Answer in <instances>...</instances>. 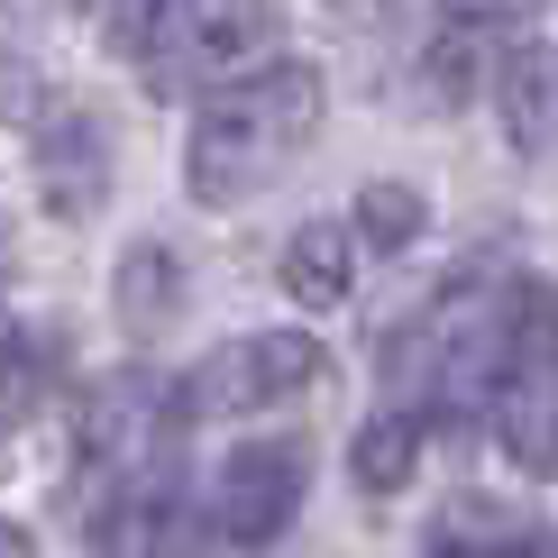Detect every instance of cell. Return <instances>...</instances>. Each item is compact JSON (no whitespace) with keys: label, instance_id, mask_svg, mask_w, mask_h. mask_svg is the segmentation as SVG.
Instances as JSON below:
<instances>
[{"label":"cell","instance_id":"cell-1","mask_svg":"<svg viewBox=\"0 0 558 558\" xmlns=\"http://www.w3.org/2000/svg\"><path fill=\"white\" fill-rule=\"evenodd\" d=\"M312 129H320V74L312 64H257V74L220 83L211 101H202L183 174H193L202 202H247Z\"/></svg>","mask_w":558,"mask_h":558},{"label":"cell","instance_id":"cell-2","mask_svg":"<svg viewBox=\"0 0 558 558\" xmlns=\"http://www.w3.org/2000/svg\"><path fill=\"white\" fill-rule=\"evenodd\" d=\"M275 19H284V0H129L110 37L120 46L137 37V64L156 92H193L229 64H257L275 46Z\"/></svg>","mask_w":558,"mask_h":558},{"label":"cell","instance_id":"cell-3","mask_svg":"<svg viewBox=\"0 0 558 558\" xmlns=\"http://www.w3.org/2000/svg\"><path fill=\"white\" fill-rule=\"evenodd\" d=\"M495 430L513 449V468L558 476V284H541V275L513 284V330H504V366H495Z\"/></svg>","mask_w":558,"mask_h":558},{"label":"cell","instance_id":"cell-4","mask_svg":"<svg viewBox=\"0 0 558 558\" xmlns=\"http://www.w3.org/2000/svg\"><path fill=\"white\" fill-rule=\"evenodd\" d=\"M504 330H513V293L485 302V293H449L439 312L422 320V403L430 412H476L495 403V366H504Z\"/></svg>","mask_w":558,"mask_h":558},{"label":"cell","instance_id":"cell-5","mask_svg":"<svg viewBox=\"0 0 558 558\" xmlns=\"http://www.w3.org/2000/svg\"><path fill=\"white\" fill-rule=\"evenodd\" d=\"M302 439H239L211 476V531L220 541H275L293 513H302Z\"/></svg>","mask_w":558,"mask_h":558},{"label":"cell","instance_id":"cell-6","mask_svg":"<svg viewBox=\"0 0 558 558\" xmlns=\"http://www.w3.org/2000/svg\"><path fill=\"white\" fill-rule=\"evenodd\" d=\"M320 376V339L302 330H266V339H229L220 357H202V376L183 385L193 412H266L275 393H302Z\"/></svg>","mask_w":558,"mask_h":558},{"label":"cell","instance_id":"cell-7","mask_svg":"<svg viewBox=\"0 0 558 558\" xmlns=\"http://www.w3.org/2000/svg\"><path fill=\"white\" fill-rule=\"evenodd\" d=\"M174 504H183V485H174L166 458L129 468L101 504H92V558H156L166 531H174Z\"/></svg>","mask_w":558,"mask_h":558},{"label":"cell","instance_id":"cell-8","mask_svg":"<svg viewBox=\"0 0 558 558\" xmlns=\"http://www.w3.org/2000/svg\"><path fill=\"white\" fill-rule=\"evenodd\" d=\"M485 83H495L504 137H513L522 156H541L549 137H558V56H549V46H504Z\"/></svg>","mask_w":558,"mask_h":558},{"label":"cell","instance_id":"cell-9","mask_svg":"<svg viewBox=\"0 0 558 558\" xmlns=\"http://www.w3.org/2000/svg\"><path fill=\"white\" fill-rule=\"evenodd\" d=\"M101 129L83 120V110H64L56 129H46V193H56V211L64 220H83L92 211V193H101Z\"/></svg>","mask_w":558,"mask_h":558},{"label":"cell","instance_id":"cell-10","mask_svg":"<svg viewBox=\"0 0 558 558\" xmlns=\"http://www.w3.org/2000/svg\"><path fill=\"white\" fill-rule=\"evenodd\" d=\"M348 220H302L293 247H284V284L293 302H312V312H330V302H348Z\"/></svg>","mask_w":558,"mask_h":558},{"label":"cell","instance_id":"cell-11","mask_svg":"<svg viewBox=\"0 0 558 558\" xmlns=\"http://www.w3.org/2000/svg\"><path fill=\"white\" fill-rule=\"evenodd\" d=\"M412 468H422V422H412V412H376V422L348 439V476H357L366 495L412 485Z\"/></svg>","mask_w":558,"mask_h":558},{"label":"cell","instance_id":"cell-12","mask_svg":"<svg viewBox=\"0 0 558 558\" xmlns=\"http://www.w3.org/2000/svg\"><path fill=\"white\" fill-rule=\"evenodd\" d=\"M174 312H183V293H174V247H129V257H120V320L147 339V330H166Z\"/></svg>","mask_w":558,"mask_h":558},{"label":"cell","instance_id":"cell-13","mask_svg":"<svg viewBox=\"0 0 558 558\" xmlns=\"http://www.w3.org/2000/svg\"><path fill=\"white\" fill-rule=\"evenodd\" d=\"M357 239L385 247V257H403V247L422 239V193H412V183H366L357 193Z\"/></svg>","mask_w":558,"mask_h":558},{"label":"cell","instance_id":"cell-14","mask_svg":"<svg viewBox=\"0 0 558 558\" xmlns=\"http://www.w3.org/2000/svg\"><path fill=\"white\" fill-rule=\"evenodd\" d=\"M531 10H541V0H449V19H458V28H476V37H495V28H522Z\"/></svg>","mask_w":558,"mask_h":558},{"label":"cell","instance_id":"cell-15","mask_svg":"<svg viewBox=\"0 0 558 558\" xmlns=\"http://www.w3.org/2000/svg\"><path fill=\"white\" fill-rule=\"evenodd\" d=\"M430 558H531V549L513 541V531H476V541H468V531H439Z\"/></svg>","mask_w":558,"mask_h":558},{"label":"cell","instance_id":"cell-16","mask_svg":"<svg viewBox=\"0 0 558 558\" xmlns=\"http://www.w3.org/2000/svg\"><path fill=\"white\" fill-rule=\"evenodd\" d=\"M0 558H28V531L19 522H0Z\"/></svg>","mask_w":558,"mask_h":558},{"label":"cell","instance_id":"cell-17","mask_svg":"<svg viewBox=\"0 0 558 558\" xmlns=\"http://www.w3.org/2000/svg\"><path fill=\"white\" fill-rule=\"evenodd\" d=\"M10 357H19V320L0 312V366H10Z\"/></svg>","mask_w":558,"mask_h":558},{"label":"cell","instance_id":"cell-18","mask_svg":"<svg viewBox=\"0 0 558 558\" xmlns=\"http://www.w3.org/2000/svg\"><path fill=\"white\" fill-rule=\"evenodd\" d=\"M83 10H110V19H120V10H129V0H83Z\"/></svg>","mask_w":558,"mask_h":558},{"label":"cell","instance_id":"cell-19","mask_svg":"<svg viewBox=\"0 0 558 558\" xmlns=\"http://www.w3.org/2000/svg\"><path fill=\"white\" fill-rule=\"evenodd\" d=\"M549 558H558V549H549Z\"/></svg>","mask_w":558,"mask_h":558}]
</instances>
